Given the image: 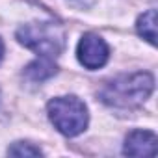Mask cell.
Listing matches in <instances>:
<instances>
[{"label": "cell", "instance_id": "6da1fadb", "mask_svg": "<svg viewBox=\"0 0 158 158\" xmlns=\"http://www.w3.org/2000/svg\"><path fill=\"white\" fill-rule=\"evenodd\" d=\"M154 89V78L151 73H132L121 74L106 82L99 97L104 104L112 108L130 110L141 106Z\"/></svg>", "mask_w": 158, "mask_h": 158}, {"label": "cell", "instance_id": "7a4b0ae2", "mask_svg": "<svg viewBox=\"0 0 158 158\" xmlns=\"http://www.w3.org/2000/svg\"><path fill=\"white\" fill-rule=\"evenodd\" d=\"M17 39L21 45L43 58H56L65 47V32L58 23L52 21L30 23L21 26L17 30Z\"/></svg>", "mask_w": 158, "mask_h": 158}, {"label": "cell", "instance_id": "3957f363", "mask_svg": "<svg viewBox=\"0 0 158 158\" xmlns=\"http://www.w3.org/2000/svg\"><path fill=\"white\" fill-rule=\"evenodd\" d=\"M47 112H48V119L52 121V125L63 136H69V138L82 134L89 121L86 104L74 95L52 99L47 106Z\"/></svg>", "mask_w": 158, "mask_h": 158}, {"label": "cell", "instance_id": "277c9868", "mask_svg": "<svg viewBox=\"0 0 158 158\" xmlns=\"http://www.w3.org/2000/svg\"><path fill=\"white\" fill-rule=\"evenodd\" d=\"M76 56L86 69L95 71L101 69L102 65H106L108 58H110V48L106 45V41L99 35V34H84L80 43L76 47Z\"/></svg>", "mask_w": 158, "mask_h": 158}, {"label": "cell", "instance_id": "5b68a950", "mask_svg": "<svg viewBox=\"0 0 158 158\" xmlns=\"http://www.w3.org/2000/svg\"><path fill=\"white\" fill-rule=\"evenodd\" d=\"M156 134L151 130H132L127 139L123 152L128 156H154L156 154Z\"/></svg>", "mask_w": 158, "mask_h": 158}, {"label": "cell", "instance_id": "8992f818", "mask_svg": "<svg viewBox=\"0 0 158 158\" xmlns=\"http://www.w3.org/2000/svg\"><path fill=\"white\" fill-rule=\"evenodd\" d=\"M56 63L52 61V58H39V60H35V61H32L28 67H26V71H24V74L30 78V80H34V82H43V80H47V78H50L52 74H56Z\"/></svg>", "mask_w": 158, "mask_h": 158}, {"label": "cell", "instance_id": "52a82bcc", "mask_svg": "<svg viewBox=\"0 0 158 158\" xmlns=\"http://www.w3.org/2000/svg\"><path fill=\"white\" fill-rule=\"evenodd\" d=\"M136 28L143 39H147L151 45H154L156 43V10H149L143 15H139Z\"/></svg>", "mask_w": 158, "mask_h": 158}, {"label": "cell", "instance_id": "ba28073f", "mask_svg": "<svg viewBox=\"0 0 158 158\" xmlns=\"http://www.w3.org/2000/svg\"><path fill=\"white\" fill-rule=\"evenodd\" d=\"M8 152L11 156H41L43 151L39 147H34L32 143H24V141H19V143H13Z\"/></svg>", "mask_w": 158, "mask_h": 158}, {"label": "cell", "instance_id": "9c48e42d", "mask_svg": "<svg viewBox=\"0 0 158 158\" xmlns=\"http://www.w3.org/2000/svg\"><path fill=\"white\" fill-rule=\"evenodd\" d=\"M2 58H4V43L0 39V61H2Z\"/></svg>", "mask_w": 158, "mask_h": 158}]
</instances>
